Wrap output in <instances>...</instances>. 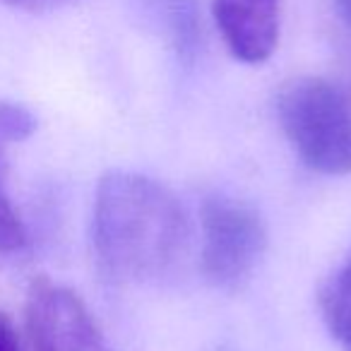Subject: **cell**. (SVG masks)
<instances>
[{
    "mask_svg": "<svg viewBox=\"0 0 351 351\" xmlns=\"http://www.w3.org/2000/svg\"><path fill=\"white\" fill-rule=\"evenodd\" d=\"M0 351H25L20 332L12 325L10 317L3 315V313H0Z\"/></svg>",
    "mask_w": 351,
    "mask_h": 351,
    "instance_id": "8fae6325",
    "label": "cell"
},
{
    "mask_svg": "<svg viewBox=\"0 0 351 351\" xmlns=\"http://www.w3.org/2000/svg\"><path fill=\"white\" fill-rule=\"evenodd\" d=\"M188 219L166 186L135 171H108L94 195L92 241L99 267L118 282H147L181 258Z\"/></svg>",
    "mask_w": 351,
    "mask_h": 351,
    "instance_id": "6da1fadb",
    "label": "cell"
},
{
    "mask_svg": "<svg viewBox=\"0 0 351 351\" xmlns=\"http://www.w3.org/2000/svg\"><path fill=\"white\" fill-rule=\"evenodd\" d=\"M152 29L169 44L181 60H193L202 41L197 0H137Z\"/></svg>",
    "mask_w": 351,
    "mask_h": 351,
    "instance_id": "8992f818",
    "label": "cell"
},
{
    "mask_svg": "<svg viewBox=\"0 0 351 351\" xmlns=\"http://www.w3.org/2000/svg\"><path fill=\"white\" fill-rule=\"evenodd\" d=\"M27 330L34 351H113L82 298L51 279L29 287Z\"/></svg>",
    "mask_w": 351,
    "mask_h": 351,
    "instance_id": "277c9868",
    "label": "cell"
},
{
    "mask_svg": "<svg viewBox=\"0 0 351 351\" xmlns=\"http://www.w3.org/2000/svg\"><path fill=\"white\" fill-rule=\"evenodd\" d=\"M27 245V229L8 195V156L0 145V253H17Z\"/></svg>",
    "mask_w": 351,
    "mask_h": 351,
    "instance_id": "ba28073f",
    "label": "cell"
},
{
    "mask_svg": "<svg viewBox=\"0 0 351 351\" xmlns=\"http://www.w3.org/2000/svg\"><path fill=\"white\" fill-rule=\"evenodd\" d=\"M346 97H349V101H351V87H349V89H346Z\"/></svg>",
    "mask_w": 351,
    "mask_h": 351,
    "instance_id": "4fadbf2b",
    "label": "cell"
},
{
    "mask_svg": "<svg viewBox=\"0 0 351 351\" xmlns=\"http://www.w3.org/2000/svg\"><path fill=\"white\" fill-rule=\"evenodd\" d=\"M202 274L217 289H241L267 250V226L250 202L231 195H210L202 202Z\"/></svg>",
    "mask_w": 351,
    "mask_h": 351,
    "instance_id": "3957f363",
    "label": "cell"
},
{
    "mask_svg": "<svg viewBox=\"0 0 351 351\" xmlns=\"http://www.w3.org/2000/svg\"><path fill=\"white\" fill-rule=\"evenodd\" d=\"M8 3L10 8L15 10H22V12H53V10H60V8L70 5L75 0H3Z\"/></svg>",
    "mask_w": 351,
    "mask_h": 351,
    "instance_id": "30bf717a",
    "label": "cell"
},
{
    "mask_svg": "<svg viewBox=\"0 0 351 351\" xmlns=\"http://www.w3.org/2000/svg\"><path fill=\"white\" fill-rule=\"evenodd\" d=\"M277 116L293 152L325 176L351 173V101L322 77H293L277 94Z\"/></svg>",
    "mask_w": 351,
    "mask_h": 351,
    "instance_id": "7a4b0ae2",
    "label": "cell"
},
{
    "mask_svg": "<svg viewBox=\"0 0 351 351\" xmlns=\"http://www.w3.org/2000/svg\"><path fill=\"white\" fill-rule=\"evenodd\" d=\"M320 311L341 351H351V253L322 287Z\"/></svg>",
    "mask_w": 351,
    "mask_h": 351,
    "instance_id": "52a82bcc",
    "label": "cell"
},
{
    "mask_svg": "<svg viewBox=\"0 0 351 351\" xmlns=\"http://www.w3.org/2000/svg\"><path fill=\"white\" fill-rule=\"evenodd\" d=\"M36 116L27 106L10 99H0V145L29 140L36 132Z\"/></svg>",
    "mask_w": 351,
    "mask_h": 351,
    "instance_id": "9c48e42d",
    "label": "cell"
},
{
    "mask_svg": "<svg viewBox=\"0 0 351 351\" xmlns=\"http://www.w3.org/2000/svg\"><path fill=\"white\" fill-rule=\"evenodd\" d=\"M335 8L337 15L341 17V22L351 29V0H335Z\"/></svg>",
    "mask_w": 351,
    "mask_h": 351,
    "instance_id": "7c38bea8",
    "label": "cell"
},
{
    "mask_svg": "<svg viewBox=\"0 0 351 351\" xmlns=\"http://www.w3.org/2000/svg\"><path fill=\"white\" fill-rule=\"evenodd\" d=\"M226 49L248 65L265 63L279 44L282 0H212Z\"/></svg>",
    "mask_w": 351,
    "mask_h": 351,
    "instance_id": "5b68a950",
    "label": "cell"
}]
</instances>
